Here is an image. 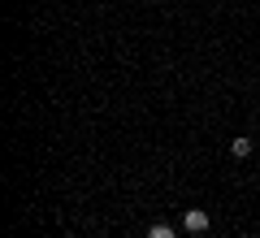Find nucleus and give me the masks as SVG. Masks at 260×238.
Masks as SVG:
<instances>
[{
    "label": "nucleus",
    "mask_w": 260,
    "mask_h": 238,
    "mask_svg": "<svg viewBox=\"0 0 260 238\" xmlns=\"http://www.w3.org/2000/svg\"><path fill=\"white\" fill-rule=\"evenodd\" d=\"M148 238H178V229L165 225V221H156V225H148Z\"/></svg>",
    "instance_id": "7ed1b4c3"
},
{
    "label": "nucleus",
    "mask_w": 260,
    "mask_h": 238,
    "mask_svg": "<svg viewBox=\"0 0 260 238\" xmlns=\"http://www.w3.org/2000/svg\"><path fill=\"white\" fill-rule=\"evenodd\" d=\"M230 152H234V160H247V156L256 152V143H251V139H234V143H230Z\"/></svg>",
    "instance_id": "f03ea898"
},
{
    "label": "nucleus",
    "mask_w": 260,
    "mask_h": 238,
    "mask_svg": "<svg viewBox=\"0 0 260 238\" xmlns=\"http://www.w3.org/2000/svg\"><path fill=\"white\" fill-rule=\"evenodd\" d=\"M182 229L200 238V234H208V229H213V217H208L204 208H186V212H182Z\"/></svg>",
    "instance_id": "f257e3e1"
}]
</instances>
